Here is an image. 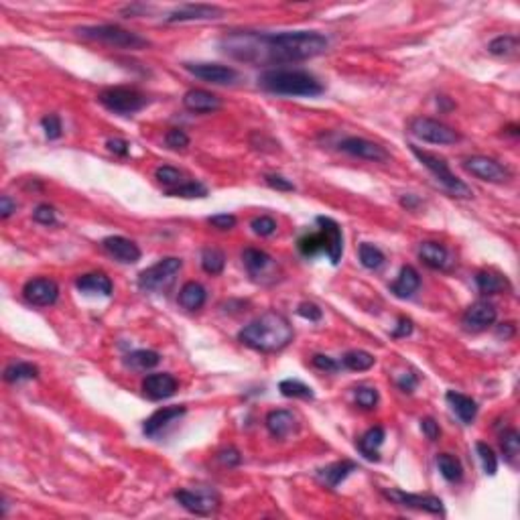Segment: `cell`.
<instances>
[{
  "label": "cell",
  "instance_id": "cell-1",
  "mask_svg": "<svg viewBox=\"0 0 520 520\" xmlns=\"http://www.w3.org/2000/svg\"><path fill=\"white\" fill-rule=\"evenodd\" d=\"M329 41L315 31H293V33H256V31H234L222 39V49L236 61L254 65L295 63L313 59L326 53Z\"/></svg>",
  "mask_w": 520,
  "mask_h": 520
},
{
  "label": "cell",
  "instance_id": "cell-2",
  "mask_svg": "<svg viewBox=\"0 0 520 520\" xmlns=\"http://www.w3.org/2000/svg\"><path fill=\"white\" fill-rule=\"evenodd\" d=\"M293 335H295L293 326L285 315L276 311H267L240 329L238 340L251 349L272 354V352H281L289 346L293 342Z\"/></svg>",
  "mask_w": 520,
  "mask_h": 520
},
{
  "label": "cell",
  "instance_id": "cell-3",
  "mask_svg": "<svg viewBox=\"0 0 520 520\" xmlns=\"http://www.w3.org/2000/svg\"><path fill=\"white\" fill-rule=\"evenodd\" d=\"M258 86L281 96H319L324 86L315 76L301 69H269L258 76Z\"/></svg>",
  "mask_w": 520,
  "mask_h": 520
},
{
  "label": "cell",
  "instance_id": "cell-4",
  "mask_svg": "<svg viewBox=\"0 0 520 520\" xmlns=\"http://www.w3.org/2000/svg\"><path fill=\"white\" fill-rule=\"evenodd\" d=\"M77 35L86 41H98L116 49H142L149 47V41L133 31H126L118 25H96V27H79Z\"/></svg>",
  "mask_w": 520,
  "mask_h": 520
},
{
  "label": "cell",
  "instance_id": "cell-5",
  "mask_svg": "<svg viewBox=\"0 0 520 520\" xmlns=\"http://www.w3.org/2000/svg\"><path fill=\"white\" fill-rule=\"evenodd\" d=\"M408 147H411V153L415 154V156L423 163L425 167L435 175V179H437L451 195H455V197H472V187H469L467 183H463L458 175L451 173L449 163L445 161L444 156L429 153V151H421V149L415 147V145H408Z\"/></svg>",
  "mask_w": 520,
  "mask_h": 520
},
{
  "label": "cell",
  "instance_id": "cell-6",
  "mask_svg": "<svg viewBox=\"0 0 520 520\" xmlns=\"http://www.w3.org/2000/svg\"><path fill=\"white\" fill-rule=\"evenodd\" d=\"M98 102L120 116H131L142 110L149 102V98L145 96L142 92H138L135 88H124V86H118V88H106L104 92H100Z\"/></svg>",
  "mask_w": 520,
  "mask_h": 520
},
{
  "label": "cell",
  "instance_id": "cell-7",
  "mask_svg": "<svg viewBox=\"0 0 520 520\" xmlns=\"http://www.w3.org/2000/svg\"><path fill=\"white\" fill-rule=\"evenodd\" d=\"M183 267V262L175 256H167L161 258L156 265L145 269L138 274V287L142 291H167L175 283L179 270Z\"/></svg>",
  "mask_w": 520,
  "mask_h": 520
},
{
  "label": "cell",
  "instance_id": "cell-8",
  "mask_svg": "<svg viewBox=\"0 0 520 520\" xmlns=\"http://www.w3.org/2000/svg\"><path fill=\"white\" fill-rule=\"evenodd\" d=\"M408 131L419 140L431 142V145H455L462 138L460 133L453 131L451 126H447V124L435 120V118H427V116L413 118L411 124H408Z\"/></svg>",
  "mask_w": 520,
  "mask_h": 520
},
{
  "label": "cell",
  "instance_id": "cell-9",
  "mask_svg": "<svg viewBox=\"0 0 520 520\" xmlns=\"http://www.w3.org/2000/svg\"><path fill=\"white\" fill-rule=\"evenodd\" d=\"M175 500L179 502L187 512L197 516H212L220 510V496L210 488H195V490H177Z\"/></svg>",
  "mask_w": 520,
  "mask_h": 520
},
{
  "label": "cell",
  "instance_id": "cell-10",
  "mask_svg": "<svg viewBox=\"0 0 520 520\" xmlns=\"http://www.w3.org/2000/svg\"><path fill=\"white\" fill-rule=\"evenodd\" d=\"M463 167L467 173H472L482 181H488V183H504L510 179V171L502 163H498L496 159H490V156H482V154L465 159Z\"/></svg>",
  "mask_w": 520,
  "mask_h": 520
},
{
  "label": "cell",
  "instance_id": "cell-11",
  "mask_svg": "<svg viewBox=\"0 0 520 520\" xmlns=\"http://www.w3.org/2000/svg\"><path fill=\"white\" fill-rule=\"evenodd\" d=\"M22 297L27 303L35 305V307H49L58 301L59 287L53 279H31L25 283L22 287Z\"/></svg>",
  "mask_w": 520,
  "mask_h": 520
},
{
  "label": "cell",
  "instance_id": "cell-12",
  "mask_svg": "<svg viewBox=\"0 0 520 520\" xmlns=\"http://www.w3.org/2000/svg\"><path fill=\"white\" fill-rule=\"evenodd\" d=\"M340 151L364 159V161H372V163H386L390 159V154L385 147L368 140V138H360V136H347L340 142Z\"/></svg>",
  "mask_w": 520,
  "mask_h": 520
},
{
  "label": "cell",
  "instance_id": "cell-13",
  "mask_svg": "<svg viewBox=\"0 0 520 520\" xmlns=\"http://www.w3.org/2000/svg\"><path fill=\"white\" fill-rule=\"evenodd\" d=\"M385 496L388 500L396 502L401 506L406 508H415V510H423L429 514H437V516H444L445 508L444 502L439 500L437 496H423V494H406L401 490H385Z\"/></svg>",
  "mask_w": 520,
  "mask_h": 520
},
{
  "label": "cell",
  "instance_id": "cell-14",
  "mask_svg": "<svg viewBox=\"0 0 520 520\" xmlns=\"http://www.w3.org/2000/svg\"><path fill=\"white\" fill-rule=\"evenodd\" d=\"M496 317H498V311L492 303L488 301H476L474 305L465 309L462 317L463 328L467 331H484L490 326L496 324Z\"/></svg>",
  "mask_w": 520,
  "mask_h": 520
},
{
  "label": "cell",
  "instance_id": "cell-15",
  "mask_svg": "<svg viewBox=\"0 0 520 520\" xmlns=\"http://www.w3.org/2000/svg\"><path fill=\"white\" fill-rule=\"evenodd\" d=\"M185 69L195 77L218 86L234 84L238 79V72L234 67H226L220 63H185Z\"/></svg>",
  "mask_w": 520,
  "mask_h": 520
},
{
  "label": "cell",
  "instance_id": "cell-16",
  "mask_svg": "<svg viewBox=\"0 0 520 520\" xmlns=\"http://www.w3.org/2000/svg\"><path fill=\"white\" fill-rule=\"evenodd\" d=\"M224 11L213 4H183L167 15V22H189V20H213L220 19Z\"/></svg>",
  "mask_w": 520,
  "mask_h": 520
},
{
  "label": "cell",
  "instance_id": "cell-17",
  "mask_svg": "<svg viewBox=\"0 0 520 520\" xmlns=\"http://www.w3.org/2000/svg\"><path fill=\"white\" fill-rule=\"evenodd\" d=\"M242 262L254 281L272 276L276 272V260L270 254H267L265 251H258V248H246L242 252Z\"/></svg>",
  "mask_w": 520,
  "mask_h": 520
},
{
  "label": "cell",
  "instance_id": "cell-18",
  "mask_svg": "<svg viewBox=\"0 0 520 520\" xmlns=\"http://www.w3.org/2000/svg\"><path fill=\"white\" fill-rule=\"evenodd\" d=\"M317 224L321 226V234H324V240H326V254L329 256V260L333 265H338L342 260V252H344V236H342V228L335 220L326 218V215H319L317 218Z\"/></svg>",
  "mask_w": 520,
  "mask_h": 520
},
{
  "label": "cell",
  "instance_id": "cell-19",
  "mask_svg": "<svg viewBox=\"0 0 520 520\" xmlns=\"http://www.w3.org/2000/svg\"><path fill=\"white\" fill-rule=\"evenodd\" d=\"M177 380L175 376L167 374V372H161V374H149L145 380H142V392L147 399L151 401H165L169 396H173L177 392Z\"/></svg>",
  "mask_w": 520,
  "mask_h": 520
},
{
  "label": "cell",
  "instance_id": "cell-20",
  "mask_svg": "<svg viewBox=\"0 0 520 520\" xmlns=\"http://www.w3.org/2000/svg\"><path fill=\"white\" fill-rule=\"evenodd\" d=\"M102 246L118 262L135 265V262L140 260V248L136 246L133 240H128L124 236H108V238H104Z\"/></svg>",
  "mask_w": 520,
  "mask_h": 520
},
{
  "label": "cell",
  "instance_id": "cell-21",
  "mask_svg": "<svg viewBox=\"0 0 520 520\" xmlns=\"http://www.w3.org/2000/svg\"><path fill=\"white\" fill-rule=\"evenodd\" d=\"M265 425L269 429V433L276 439H287L289 435H293L297 429H299V419L295 413L285 411V408H279V411H270L265 419Z\"/></svg>",
  "mask_w": 520,
  "mask_h": 520
},
{
  "label": "cell",
  "instance_id": "cell-22",
  "mask_svg": "<svg viewBox=\"0 0 520 520\" xmlns=\"http://www.w3.org/2000/svg\"><path fill=\"white\" fill-rule=\"evenodd\" d=\"M183 106L195 114H210L222 108V100L208 90H189L183 96Z\"/></svg>",
  "mask_w": 520,
  "mask_h": 520
},
{
  "label": "cell",
  "instance_id": "cell-23",
  "mask_svg": "<svg viewBox=\"0 0 520 520\" xmlns=\"http://www.w3.org/2000/svg\"><path fill=\"white\" fill-rule=\"evenodd\" d=\"M187 413L185 406H165V408H159L154 411L153 415L145 421V433L154 437L156 433H161L165 427H169L171 423H175L177 419H181L183 415Z\"/></svg>",
  "mask_w": 520,
  "mask_h": 520
},
{
  "label": "cell",
  "instance_id": "cell-24",
  "mask_svg": "<svg viewBox=\"0 0 520 520\" xmlns=\"http://www.w3.org/2000/svg\"><path fill=\"white\" fill-rule=\"evenodd\" d=\"M419 256H421V260L429 269L447 270L451 269V265H453L449 251L439 242H423L421 248H419Z\"/></svg>",
  "mask_w": 520,
  "mask_h": 520
},
{
  "label": "cell",
  "instance_id": "cell-25",
  "mask_svg": "<svg viewBox=\"0 0 520 520\" xmlns=\"http://www.w3.org/2000/svg\"><path fill=\"white\" fill-rule=\"evenodd\" d=\"M445 399H447V403L451 406V411L460 417L462 423L469 425L474 419H476V415H478V405H476V401H474L472 396L462 394V392H455V390H449V392L445 394Z\"/></svg>",
  "mask_w": 520,
  "mask_h": 520
},
{
  "label": "cell",
  "instance_id": "cell-26",
  "mask_svg": "<svg viewBox=\"0 0 520 520\" xmlns=\"http://www.w3.org/2000/svg\"><path fill=\"white\" fill-rule=\"evenodd\" d=\"M356 467L358 465L354 462L331 463V465L317 472V480L324 484V486H328V488H338L340 482H344L352 472H356Z\"/></svg>",
  "mask_w": 520,
  "mask_h": 520
},
{
  "label": "cell",
  "instance_id": "cell-27",
  "mask_svg": "<svg viewBox=\"0 0 520 520\" xmlns=\"http://www.w3.org/2000/svg\"><path fill=\"white\" fill-rule=\"evenodd\" d=\"M208 299V291L201 283H195V281H189L185 283L181 291H179V305L187 311H197V309L204 307Z\"/></svg>",
  "mask_w": 520,
  "mask_h": 520
},
{
  "label": "cell",
  "instance_id": "cell-28",
  "mask_svg": "<svg viewBox=\"0 0 520 520\" xmlns=\"http://www.w3.org/2000/svg\"><path fill=\"white\" fill-rule=\"evenodd\" d=\"M385 444V429L382 427H372V429H368L366 433L358 439V449H360V453L370 460V462H378V458H380V453H378V449H380V445Z\"/></svg>",
  "mask_w": 520,
  "mask_h": 520
},
{
  "label": "cell",
  "instance_id": "cell-29",
  "mask_svg": "<svg viewBox=\"0 0 520 520\" xmlns=\"http://www.w3.org/2000/svg\"><path fill=\"white\" fill-rule=\"evenodd\" d=\"M419 287H421V276H419V272L413 269V267H403V269H401V274H399V279L390 285V291H392L396 297L406 299V297H411Z\"/></svg>",
  "mask_w": 520,
  "mask_h": 520
},
{
  "label": "cell",
  "instance_id": "cell-30",
  "mask_svg": "<svg viewBox=\"0 0 520 520\" xmlns=\"http://www.w3.org/2000/svg\"><path fill=\"white\" fill-rule=\"evenodd\" d=\"M476 283H478V289L482 291L484 295H498V293L510 289L508 279L498 274V272H494V270H480L476 274Z\"/></svg>",
  "mask_w": 520,
  "mask_h": 520
},
{
  "label": "cell",
  "instance_id": "cell-31",
  "mask_svg": "<svg viewBox=\"0 0 520 520\" xmlns=\"http://www.w3.org/2000/svg\"><path fill=\"white\" fill-rule=\"evenodd\" d=\"M76 287L84 293H100V295H110L112 293V281L104 272H90L81 274L76 281Z\"/></svg>",
  "mask_w": 520,
  "mask_h": 520
},
{
  "label": "cell",
  "instance_id": "cell-32",
  "mask_svg": "<svg viewBox=\"0 0 520 520\" xmlns=\"http://www.w3.org/2000/svg\"><path fill=\"white\" fill-rule=\"evenodd\" d=\"M39 378V368L31 362H15L4 370V380L11 385H19L22 380H35Z\"/></svg>",
  "mask_w": 520,
  "mask_h": 520
},
{
  "label": "cell",
  "instance_id": "cell-33",
  "mask_svg": "<svg viewBox=\"0 0 520 520\" xmlns=\"http://www.w3.org/2000/svg\"><path fill=\"white\" fill-rule=\"evenodd\" d=\"M437 467H439L441 476H444L447 482L455 484L463 478L462 462L455 455H451V453H439L437 455Z\"/></svg>",
  "mask_w": 520,
  "mask_h": 520
},
{
  "label": "cell",
  "instance_id": "cell-34",
  "mask_svg": "<svg viewBox=\"0 0 520 520\" xmlns=\"http://www.w3.org/2000/svg\"><path fill=\"white\" fill-rule=\"evenodd\" d=\"M161 362V356L153 349H136L124 358V366L133 370H151Z\"/></svg>",
  "mask_w": 520,
  "mask_h": 520
},
{
  "label": "cell",
  "instance_id": "cell-35",
  "mask_svg": "<svg viewBox=\"0 0 520 520\" xmlns=\"http://www.w3.org/2000/svg\"><path fill=\"white\" fill-rule=\"evenodd\" d=\"M374 362H376V358L372 354L364 352V349H352V352L344 354V358H342V366L352 370V372L370 370V368L374 366Z\"/></svg>",
  "mask_w": 520,
  "mask_h": 520
},
{
  "label": "cell",
  "instance_id": "cell-36",
  "mask_svg": "<svg viewBox=\"0 0 520 520\" xmlns=\"http://www.w3.org/2000/svg\"><path fill=\"white\" fill-rule=\"evenodd\" d=\"M488 51L496 58H512L519 53V39L514 35H500L488 43Z\"/></svg>",
  "mask_w": 520,
  "mask_h": 520
},
{
  "label": "cell",
  "instance_id": "cell-37",
  "mask_svg": "<svg viewBox=\"0 0 520 520\" xmlns=\"http://www.w3.org/2000/svg\"><path fill=\"white\" fill-rule=\"evenodd\" d=\"M500 447L506 462L510 465H516L520 455V433L516 429H506L500 435Z\"/></svg>",
  "mask_w": 520,
  "mask_h": 520
},
{
  "label": "cell",
  "instance_id": "cell-38",
  "mask_svg": "<svg viewBox=\"0 0 520 520\" xmlns=\"http://www.w3.org/2000/svg\"><path fill=\"white\" fill-rule=\"evenodd\" d=\"M299 246V252L303 256H317L319 252H326V240H324V234L321 232H311V234H305L299 238L297 242Z\"/></svg>",
  "mask_w": 520,
  "mask_h": 520
},
{
  "label": "cell",
  "instance_id": "cell-39",
  "mask_svg": "<svg viewBox=\"0 0 520 520\" xmlns=\"http://www.w3.org/2000/svg\"><path fill=\"white\" fill-rule=\"evenodd\" d=\"M201 267L208 274H220L226 267V254L220 248H204L201 252Z\"/></svg>",
  "mask_w": 520,
  "mask_h": 520
},
{
  "label": "cell",
  "instance_id": "cell-40",
  "mask_svg": "<svg viewBox=\"0 0 520 520\" xmlns=\"http://www.w3.org/2000/svg\"><path fill=\"white\" fill-rule=\"evenodd\" d=\"M358 254H360V262H362V267H366L368 270H378L382 265H385V254L380 248H376L374 244H360V248H358Z\"/></svg>",
  "mask_w": 520,
  "mask_h": 520
},
{
  "label": "cell",
  "instance_id": "cell-41",
  "mask_svg": "<svg viewBox=\"0 0 520 520\" xmlns=\"http://www.w3.org/2000/svg\"><path fill=\"white\" fill-rule=\"evenodd\" d=\"M279 390L283 396L287 399H305V401H313V388L307 385H303L301 380H283L279 385Z\"/></svg>",
  "mask_w": 520,
  "mask_h": 520
},
{
  "label": "cell",
  "instance_id": "cell-42",
  "mask_svg": "<svg viewBox=\"0 0 520 520\" xmlns=\"http://www.w3.org/2000/svg\"><path fill=\"white\" fill-rule=\"evenodd\" d=\"M154 179H156L159 183H163L165 187H169V189H173V187L181 185V183H185V175H183V171H179V169H175V167H169V165L159 167V169L154 171Z\"/></svg>",
  "mask_w": 520,
  "mask_h": 520
},
{
  "label": "cell",
  "instance_id": "cell-43",
  "mask_svg": "<svg viewBox=\"0 0 520 520\" xmlns=\"http://www.w3.org/2000/svg\"><path fill=\"white\" fill-rule=\"evenodd\" d=\"M476 451H478V455H480L484 472H486L488 476H494V474L498 472V458H496L494 449H492L488 444L480 441V444H476Z\"/></svg>",
  "mask_w": 520,
  "mask_h": 520
},
{
  "label": "cell",
  "instance_id": "cell-44",
  "mask_svg": "<svg viewBox=\"0 0 520 520\" xmlns=\"http://www.w3.org/2000/svg\"><path fill=\"white\" fill-rule=\"evenodd\" d=\"M169 195L173 197H206L208 195V187L201 185L199 181H185L181 185H177L173 189H169Z\"/></svg>",
  "mask_w": 520,
  "mask_h": 520
},
{
  "label": "cell",
  "instance_id": "cell-45",
  "mask_svg": "<svg viewBox=\"0 0 520 520\" xmlns=\"http://www.w3.org/2000/svg\"><path fill=\"white\" fill-rule=\"evenodd\" d=\"M354 399H356V405L360 406V408H374V406L378 405V390L376 388H372V386H360V388H356V392H354Z\"/></svg>",
  "mask_w": 520,
  "mask_h": 520
},
{
  "label": "cell",
  "instance_id": "cell-46",
  "mask_svg": "<svg viewBox=\"0 0 520 520\" xmlns=\"http://www.w3.org/2000/svg\"><path fill=\"white\" fill-rule=\"evenodd\" d=\"M41 126H43V131H45V136L49 138V140H55L61 136V131H63V126H61V118L58 114H47L41 118Z\"/></svg>",
  "mask_w": 520,
  "mask_h": 520
},
{
  "label": "cell",
  "instance_id": "cell-47",
  "mask_svg": "<svg viewBox=\"0 0 520 520\" xmlns=\"http://www.w3.org/2000/svg\"><path fill=\"white\" fill-rule=\"evenodd\" d=\"M252 230L258 236H272L276 232V222L270 218V215H260V218H254L251 222Z\"/></svg>",
  "mask_w": 520,
  "mask_h": 520
},
{
  "label": "cell",
  "instance_id": "cell-48",
  "mask_svg": "<svg viewBox=\"0 0 520 520\" xmlns=\"http://www.w3.org/2000/svg\"><path fill=\"white\" fill-rule=\"evenodd\" d=\"M165 142L171 149H187L189 147V136L185 135V131H181V128H171L165 135Z\"/></svg>",
  "mask_w": 520,
  "mask_h": 520
},
{
  "label": "cell",
  "instance_id": "cell-49",
  "mask_svg": "<svg viewBox=\"0 0 520 520\" xmlns=\"http://www.w3.org/2000/svg\"><path fill=\"white\" fill-rule=\"evenodd\" d=\"M33 220L43 226H53L55 224V210L51 206H37L33 212Z\"/></svg>",
  "mask_w": 520,
  "mask_h": 520
},
{
  "label": "cell",
  "instance_id": "cell-50",
  "mask_svg": "<svg viewBox=\"0 0 520 520\" xmlns=\"http://www.w3.org/2000/svg\"><path fill=\"white\" fill-rule=\"evenodd\" d=\"M265 181H267L269 187L276 189V192H295V185L291 183L289 179H285L283 175H265Z\"/></svg>",
  "mask_w": 520,
  "mask_h": 520
},
{
  "label": "cell",
  "instance_id": "cell-51",
  "mask_svg": "<svg viewBox=\"0 0 520 520\" xmlns=\"http://www.w3.org/2000/svg\"><path fill=\"white\" fill-rule=\"evenodd\" d=\"M218 462L226 465V467H236L238 463L242 462V455H240V451L236 447H226V449H222L218 453Z\"/></svg>",
  "mask_w": 520,
  "mask_h": 520
},
{
  "label": "cell",
  "instance_id": "cell-52",
  "mask_svg": "<svg viewBox=\"0 0 520 520\" xmlns=\"http://www.w3.org/2000/svg\"><path fill=\"white\" fill-rule=\"evenodd\" d=\"M297 313H299L303 319H309V321H319V319L324 317V311L317 307L315 303H309V301L301 303V305L297 307Z\"/></svg>",
  "mask_w": 520,
  "mask_h": 520
},
{
  "label": "cell",
  "instance_id": "cell-53",
  "mask_svg": "<svg viewBox=\"0 0 520 520\" xmlns=\"http://www.w3.org/2000/svg\"><path fill=\"white\" fill-rule=\"evenodd\" d=\"M208 222L218 230H232L236 226V218L230 213H218V215H212Z\"/></svg>",
  "mask_w": 520,
  "mask_h": 520
},
{
  "label": "cell",
  "instance_id": "cell-54",
  "mask_svg": "<svg viewBox=\"0 0 520 520\" xmlns=\"http://www.w3.org/2000/svg\"><path fill=\"white\" fill-rule=\"evenodd\" d=\"M421 431H423L425 437H427L429 441H437V439H439V435H441L439 423H437L435 419H431V417H427V419L421 421Z\"/></svg>",
  "mask_w": 520,
  "mask_h": 520
},
{
  "label": "cell",
  "instance_id": "cell-55",
  "mask_svg": "<svg viewBox=\"0 0 520 520\" xmlns=\"http://www.w3.org/2000/svg\"><path fill=\"white\" fill-rule=\"evenodd\" d=\"M311 362H313V366L319 368V370H326V372H335L340 364L333 360V358H329V356H324V354H315L313 358H311Z\"/></svg>",
  "mask_w": 520,
  "mask_h": 520
},
{
  "label": "cell",
  "instance_id": "cell-56",
  "mask_svg": "<svg viewBox=\"0 0 520 520\" xmlns=\"http://www.w3.org/2000/svg\"><path fill=\"white\" fill-rule=\"evenodd\" d=\"M106 147H108L110 153L118 154V156H126V154L131 153V145L124 138H108Z\"/></svg>",
  "mask_w": 520,
  "mask_h": 520
},
{
  "label": "cell",
  "instance_id": "cell-57",
  "mask_svg": "<svg viewBox=\"0 0 520 520\" xmlns=\"http://www.w3.org/2000/svg\"><path fill=\"white\" fill-rule=\"evenodd\" d=\"M15 212H17V201L11 195H2L0 197V215H2V220L11 218Z\"/></svg>",
  "mask_w": 520,
  "mask_h": 520
},
{
  "label": "cell",
  "instance_id": "cell-58",
  "mask_svg": "<svg viewBox=\"0 0 520 520\" xmlns=\"http://www.w3.org/2000/svg\"><path fill=\"white\" fill-rule=\"evenodd\" d=\"M417 385H419V378L415 376V374H403V378L399 380V388L403 390V392H413L415 388H417Z\"/></svg>",
  "mask_w": 520,
  "mask_h": 520
},
{
  "label": "cell",
  "instance_id": "cell-59",
  "mask_svg": "<svg viewBox=\"0 0 520 520\" xmlns=\"http://www.w3.org/2000/svg\"><path fill=\"white\" fill-rule=\"evenodd\" d=\"M411 331H413V321L408 317H401L399 319V328L392 331V335L394 338H406V335H411Z\"/></svg>",
  "mask_w": 520,
  "mask_h": 520
},
{
  "label": "cell",
  "instance_id": "cell-60",
  "mask_svg": "<svg viewBox=\"0 0 520 520\" xmlns=\"http://www.w3.org/2000/svg\"><path fill=\"white\" fill-rule=\"evenodd\" d=\"M504 328L498 329V335H504V340L506 338H510V335H514V326L512 324H502Z\"/></svg>",
  "mask_w": 520,
  "mask_h": 520
},
{
  "label": "cell",
  "instance_id": "cell-61",
  "mask_svg": "<svg viewBox=\"0 0 520 520\" xmlns=\"http://www.w3.org/2000/svg\"><path fill=\"white\" fill-rule=\"evenodd\" d=\"M401 204H403L405 208H415V206L419 204V199H417V197H413V195H406V197L401 199Z\"/></svg>",
  "mask_w": 520,
  "mask_h": 520
},
{
  "label": "cell",
  "instance_id": "cell-62",
  "mask_svg": "<svg viewBox=\"0 0 520 520\" xmlns=\"http://www.w3.org/2000/svg\"><path fill=\"white\" fill-rule=\"evenodd\" d=\"M506 131H508V135L519 136V126H516V124H510V126H508Z\"/></svg>",
  "mask_w": 520,
  "mask_h": 520
}]
</instances>
